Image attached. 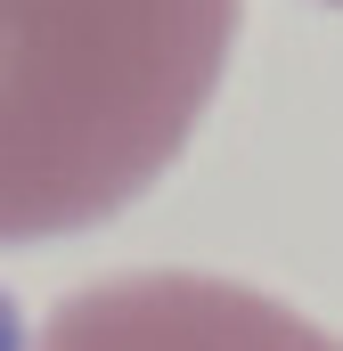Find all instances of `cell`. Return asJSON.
I'll return each instance as SVG.
<instances>
[{
    "label": "cell",
    "instance_id": "7a4b0ae2",
    "mask_svg": "<svg viewBox=\"0 0 343 351\" xmlns=\"http://www.w3.org/2000/svg\"><path fill=\"white\" fill-rule=\"evenodd\" d=\"M25 351H343V343L261 286L204 278V269H131V278H106L58 302Z\"/></svg>",
    "mask_w": 343,
    "mask_h": 351
},
{
    "label": "cell",
    "instance_id": "6da1fadb",
    "mask_svg": "<svg viewBox=\"0 0 343 351\" xmlns=\"http://www.w3.org/2000/svg\"><path fill=\"white\" fill-rule=\"evenodd\" d=\"M246 0H0V245L66 237L172 172Z\"/></svg>",
    "mask_w": 343,
    "mask_h": 351
},
{
    "label": "cell",
    "instance_id": "277c9868",
    "mask_svg": "<svg viewBox=\"0 0 343 351\" xmlns=\"http://www.w3.org/2000/svg\"><path fill=\"white\" fill-rule=\"evenodd\" d=\"M335 8H343V0H335Z\"/></svg>",
    "mask_w": 343,
    "mask_h": 351
},
{
    "label": "cell",
    "instance_id": "3957f363",
    "mask_svg": "<svg viewBox=\"0 0 343 351\" xmlns=\"http://www.w3.org/2000/svg\"><path fill=\"white\" fill-rule=\"evenodd\" d=\"M0 351H25V327H16V311H8V294H0Z\"/></svg>",
    "mask_w": 343,
    "mask_h": 351
}]
</instances>
